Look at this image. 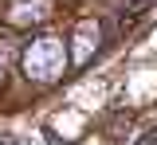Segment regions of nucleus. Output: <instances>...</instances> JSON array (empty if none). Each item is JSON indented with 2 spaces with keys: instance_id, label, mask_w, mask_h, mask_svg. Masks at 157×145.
Masks as SVG:
<instances>
[{
  "instance_id": "1",
  "label": "nucleus",
  "mask_w": 157,
  "mask_h": 145,
  "mask_svg": "<svg viewBox=\"0 0 157 145\" xmlns=\"http://www.w3.org/2000/svg\"><path fill=\"white\" fill-rule=\"evenodd\" d=\"M24 67H28V75L32 79H55L59 67H63V47L55 39H39L28 47V55H24Z\"/></svg>"
},
{
  "instance_id": "2",
  "label": "nucleus",
  "mask_w": 157,
  "mask_h": 145,
  "mask_svg": "<svg viewBox=\"0 0 157 145\" xmlns=\"http://www.w3.org/2000/svg\"><path fill=\"white\" fill-rule=\"evenodd\" d=\"M157 141V129H149V133H141V137H137V145H153Z\"/></svg>"
}]
</instances>
